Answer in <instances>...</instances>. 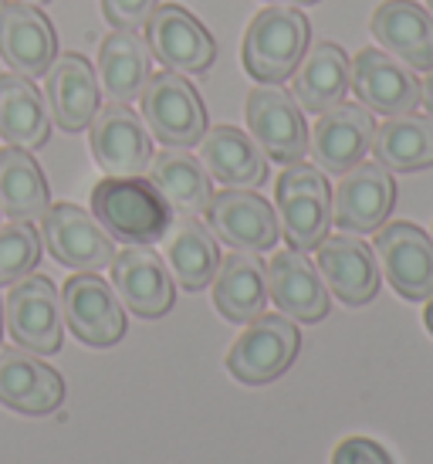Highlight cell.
<instances>
[{"label": "cell", "mask_w": 433, "mask_h": 464, "mask_svg": "<svg viewBox=\"0 0 433 464\" xmlns=\"http://www.w3.org/2000/svg\"><path fill=\"white\" fill-rule=\"evenodd\" d=\"M91 214L112 241L149 245L163 241L173 224V210L159 190L142 177H105L91 187Z\"/></svg>", "instance_id": "cell-1"}, {"label": "cell", "mask_w": 433, "mask_h": 464, "mask_svg": "<svg viewBox=\"0 0 433 464\" xmlns=\"http://www.w3.org/2000/svg\"><path fill=\"white\" fill-rule=\"evenodd\" d=\"M278 231L298 251H312L329 237L332 227V187L325 173L312 163H288L274 183Z\"/></svg>", "instance_id": "cell-2"}, {"label": "cell", "mask_w": 433, "mask_h": 464, "mask_svg": "<svg viewBox=\"0 0 433 464\" xmlns=\"http://www.w3.org/2000/svg\"><path fill=\"white\" fill-rule=\"evenodd\" d=\"M308 48V21L292 4H271L247 24L244 68L255 82L278 85L294 75Z\"/></svg>", "instance_id": "cell-3"}, {"label": "cell", "mask_w": 433, "mask_h": 464, "mask_svg": "<svg viewBox=\"0 0 433 464\" xmlns=\"http://www.w3.org/2000/svg\"><path fill=\"white\" fill-rule=\"evenodd\" d=\"M142 122L153 140L163 146L190 150L204 140L207 132V109L200 102V92L183 72H156L149 75L146 89L140 92Z\"/></svg>", "instance_id": "cell-4"}, {"label": "cell", "mask_w": 433, "mask_h": 464, "mask_svg": "<svg viewBox=\"0 0 433 464\" xmlns=\"http://www.w3.org/2000/svg\"><path fill=\"white\" fill-rule=\"evenodd\" d=\"M298 349H302V335L292 319L281 312H271V315L261 312L230 346L227 370L234 380H241L247 387H261L292 370Z\"/></svg>", "instance_id": "cell-5"}, {"label": "cell", "mask_w": 433, "mask_h": 464, "mask_svg": "<svg viewBox=\"0 0 433 464\" xmlns=\"http://www.w3.org/2000/svg\"><path fill=\"white\" fill-rule=\"evenodd\" d=\"M58 295H62V319L68 323L78 343L109 349L126 335L122 302H119L112 285L99 278V271L72 275Z\"/></svg>", "instance_id": "cell-6"}, {"label": "cell", "mask_w": 433, "mask_h": 464, "mask_svg": "<svg viewBox=\"0 0 433 464\" xmlns=\"http://www.w3.org/2000/svg\"><path fill=\"white\" fill-rule=\"evenodd\" d=\"M4 325L21 349L52 356L62 349V295L48 275H27L11 285L4 302Z\"/></svg>", "instance_id": "cell-7"}, {"label": "cell", "mask_w": 433, "mask_h": 464, "mask_svg": "<svg viewBox=\"0 0 433 464\" xmlns=\"http://www.w3.org/2000/svg\"><path fill=\"white\" fill-rule=\"evenodd\" d=\"M89 146L109 177H142L153 163V136L129 102H105L89 122Z\"/></svg>", "instance_id": "cell-8"}, {"label": "cell", "mask_w": 433, "mask_h": 464, "mask_svg": "<svg viewBox=\"0 0 433 464\" xmlns=\"http://www.w3.org/2000/svg\"><path fill=\"white\" fill-rule=\"evenodd\" d=\"M41 237L52 258L75 271H102L115 258V241L109 237L91 210L78 204H52L41 218Z\"/></svg>", "instance_id": "cell-9"}, {"label": "cell", "mask_w": 433, "mask_h": 464, "mask_svg": "<svg viewBox=\"0 0 433 464\" xmlns=\"http://www.w3.org/2000/svg\"><path fill=\"white\" fill-rule=\"evenodd\" d=\"M207 227L216 241H224L234 251H271L278 245V214L257 190H237L227 187L210 197L207 204Z\"/></svg>", "instance_id": "cell-10"}, {"label": "cell", "mask_w": 433, "mask_h": 464, "mask_svg": "<svg viewBox=\"0 0 433 464\" xmlns=\"http://www.w3.org/2000/svg\"><path fill=\"white\" fill-rule=\"evenodd\" d=\"M247 130L261 153L278 163H298L308 153L302 105L278 85H255L247 95Z\"/></svg>", "instance_id": "cell-11"}, {"label": "cell", "mask_w": 433, "mask_h": 464, "mask_svg": "<svg viewBox=\"0 0 433 464\" xmlns=\"http://www.w3.org/2000/svg\"><path fill=\"white\" fill-rule=\"evenodd\" d=\"M396 183L393 173L380 163H356L339 173V187L332 194V224L349 234L380 231L393 214Z\"/></svg>", "instance_id": "cell-12"}, {"label": "cell", "mask_w": 433, "mask_h": 464, "mask_svg": "<svg viewBox=\"0 0 433 464\" xmlns=\"http://www.w3.org/2000/svg\"><path fill=\"white\" fill-rule=\"evenodd\" d=\"M376 261L386 282L409 302L433 295V237L409 220H393L376 231Z\"/></svg>", "instance_id": "cell-13"}, {"label": "cell", "mask_w": 433, "mask_h": 464, "mask_svg": "<svg viewBox=\"0 0 433 464\" xmlns=\"http://www.w3.org/2000/svg\"><path fill=\"white\" fill-rule=\"evenodd\" d=\"M146 44L156 62H163L169 72H183V75H204L216 58L210 31L179 4H163L149 14Z\"/></svg>", "instance_id": "cell-14"}, {"label": "cell", "mask_w": 433, "mask_h": 464, "mask_svg": "<svg viewBox=\"0 0 433 464\" xmlns=\"http://www.w3.org/2000/svg\"><path fill=\"white\" fill-rule=\"evenodd\" d=\"M112 288L119 302L140 319H163L177 302V282L163 258L149 245H132L115 251Z\"/></svg>", "instance_id": "cell-15"}, {"label": "cell", "mask_w": 433, "mask_h": 464, "mask_svg": "<svg viewBox=\"0 0 433 464\" xmlns=\"http://www.w3.org/2000/svg\"><path fill=\"white\" fill-rule=\"evenodd\" d=\"M349 89H356L359 102L370 112H380L386 119L407 116L420 105V78L413 75V68L380 48H362L352 58Z\"/></svg>", "instance_id": "cell-16"}, {"label": "cell", "mask_w": 433, "mask_h": 464, "mask_svg": "<svg viewBox=\"0 0 433 464\" xmlns=\"http://www.w3.org/2000/svg\"><path fill=\"white\" fill-rule=\"evenodd\" d=\"M44 102L52 122L64 132L89 130L95 112L102 109V85L85 54H58L44 72Z\"/></svg>", "instance_id": "cell-17"}, {"label": "cell", "mask_w": 433, "mask_h": 464, "mask_svg": "<svg viewBox=\"0 0 433 464\" xmlns=\"http://www.w3.org/2000/svg\"><path fill=\"white\" fill-rule=\"evenodd\" d=\"M372 132H376V122L366 105L339 102L335 109L322 112L308 136L315 167L322 173H335V177L352 169L372 150Z\"/></svg>", "instance_id": "cell-18"}, {"label": "cell", "mask_w": 433, "mask_h": 464, "mask_svg": "<svg viewBox=\"0 0 433 464\" xmlns=\"http://www.w3.org/2000/svg\"><path fill=\"white\" fill-rule=\"evenodd\" d=\"M0 58L14 75L38 78L58 58V34L48 14L31 4H4L0 7Z\"/></svg>", "instance_id": "cell-19"}, {"label": "cell", "mask_w": 433, "mask_h": 464, "mask_svg": "<svg viewBox=\"0 0 433 464\" xmlns=\"http://www.w3.org/2000/svg\"><path fill=\"white\" fill-rule=\"evenodd\" d=\"M0 403L27 417L54 413L64 403V380L31 349H0Z\"/></svg>", "instance_id": "cell-20"}, {"label": "cell", "mask_w": 433, "mask_h": 464, "mask_svg": "<svg viewBox=\"0 0 433 464\" xmlns=\"http://www.w3.org/2000/svg\"><path fill=\"white\" fill-rule=\"evenodd\" d=\"M319 268L322 282L332 295L345 302V305H366L380 292V268H376V255L366 241H359L352 234H332L319 245Z\"/></svg>", "instance_id": "cell-21"}, {"label": "cell", "mask_w": 433, "mask_h": 464, "mask_svg": "<svg viewBox=\"0 0 433 464\" xmlns=\"http://www.w3.org/2000/svg\"><path fill=\"white\" fill-rule=\"evenodd\" d=\"M268 298H274L281 315L298 323H322L332 309L319 268L298 247H284L268 261Z\"/></svg>", "instance_id": "cell-22"}, {"label": "cell", "mask_w": 433, "mask_h": 464, "mask_svg": "<svg viewBox=\"0 0 433 464\" xmlns=\"http://www.w3.org/2000/svg\"><path fill=\"white\" fill-rule=\"evenodd\" d=\"M372 38L386 54L403 62L413 72L433 68V14H427L417 0H386L372 14Z\"/></svg>", "instance_id": "cell-23"}, {"label": "cell", "mask_w": 433, "mask_h": 464, "mask_svg": "<svg viewBox=\"0 0 433 464\" xmlns=\"http://www.w3.org/2000/svg\"><path fill=\"white\" fill-rule=\"evenodd\" d=\"M200 146V163L207 167L210 180L224 183V187H237V190H257L268 180V156L261 153L251 136L234 126H214L204 132Z\"/></svg>", "instance_id": "cell-24"}, {"label": "cell", "mask_w": 433, "mask_h": 464, "mask_svg": "<svg viewBox=\"0 0 433 464\" xmlns=\"http://www.w3.org/2000/svg\"><path fill=\"white\" fill-rule=\"evenodd\" d=\"M214 305L227 323H251L268 305V265L255 251L220 258L214 275Z\"/></svg>", "instance_id": "cell-25"}, {"label": "cell", "mask_w": 433, "mask_h": 464, "mask_svg": "<svg viewBox=\"0 0 433 464\" xmlns=\"http://www.w3.org/2000/svg\"><path fill=\"white\" fill-rule=\"evenodd\" d=\"M163 258L173 282L183 292H204L214 282L220 265V247L210 227H204L197 218H177L163 234Z\"/></svg>", "instance_id": "cell-26"}, {"label": "cell", "mask_w": 433, "mask_h": 464, "mask_svg": "<svg viewBox=\"0 0 433 464\" xmlns=\"http://www.w3.org/2000/svg\"><path fill=\"white\" fill-rule=\"evenodd\" d=\"M294 102L302 112H329L339 102H345L349 92V58L335 41H315L305 48L302 62L294 68Z\"/></svg>", "instance_id": "cell-27"}, {"label": "cell", "mask_w": 433, "mask_h": 464, "mask_svg": "<svg viewBox=\"0 0 433 464\" xmlns=\"http://www.w3.org/2000/svg\"><path fill=\"white\" fill-rule=\"evenodd\" d=\"M149 183L159 190L169 210H179L187 218L204 214L210 197H214V183H210L207 167L190 150H179V146H166V150L153 153Z\"/></svg>", "instance_id": "cell-28"}, {"label": "cell", "mask_w": 433, "mask_h": 464, "mask_svg": "<svg viewBox=\"0 0 433 464\" xmlns=\"http://www.w3.org/2000/svg\"><path fill=\"white\" fill-rule=\"evenodd\" d=\"M0 136L7 146L38 150L52 136V112L34 82L24 75H0Z\"/></svg>", "instance_id": "cell-29"}, {"label": "cell", "mask_w": 433, "mask_h": 464, "mask_svg": "<svg viewBox=\"0 0 433 464\" xmlns=\"http://www.w3.org/2000/svg\"><path fill=\"white\" fill-rule=\"evenodd\" d=\"M153 75V54L146 38L136 31H112L99 48V85L109 102H132L140 99L146 82Z\"/></svg>", "instance_id": "cell-30"}, {"label": "cell", "mask_w": 433, "mask_h": 464, "mask_svg": "<svg viewBox=\"0 0 433 464\" xmlns=\"http://www.w3.org/2000/svg\"><path fill=\"white\" fill-rule=\"evenodd\" d=\"M48 207L52 190L38 160L21 146L0 150V214L11 220H41Z\"/></svg>", "instance_id": "cell-31"}, {"label": "cell", "mask_w": 433, "mask_h": 464, "mask_svg": "<svg viewBox=\"0 0 433 464\" xmlns=\"http://www.w3.org/2000/svg\"><path fill=\"white\" fill-rule=\"evenodd\" d=\"M372 156L390 173L433 167V116H393L372 132Z\"/></svg>", "instance_id": "cell-32"}, {"label": "cell", "mask_w": 433, "mask_h": 464, "mask_svg": "<svg viewBox=\"0 0 433 464\" xmlns=\"http://www.w3.org/2000/svg\"><path fill=\"white\" fill-rule=\"evenodd\" d=\"M41 261V234L31 220H11L0 227V285L27 278Z\"/></svg>", "instance_id": "cell-33"}, {"label": "cell", "mask_w": 433, "mask_h": 464, "mask_svg": "<svg viewBox=\"0 0 433 464\" xmlns=\"http://www.w3.org/2000/svg\"><path fill=\"white\" fill-rule=\"evenodd\" d=\"M159 7V0H102V14L105 21L115 27V31H136V27H146L149 14Z\"/></svg>", "instance_id": "cell-34"}, {"label": "cell", "mask_w": 433, "mask_h": 464, "mask_svg": "<svg viewBox=\"0 0 433 464\" xmlns=\"http://www.w3.org/2000/svg\"><path fill=\"white\" fill-rule=\"evenodd\" d=\"M332 464H396L393 454L372 438H345L332 451Z\"/></svg>", "instance_id": "cell-35"}, {"label": "cell", "mask_w": 433, "mask_h": 464, "mask_svg": "<svg viewBox=\"0 0 433 464\" xmlns=\"http://www.w3.org/2000/svg\"><path fill=\"white\" fill-rule=\"evenodd\" d=\"M420 102L430 109V116H433V68L423 75V82H420Z\"/></svg>", "instance_id": "cell-36"}, {"label": "cell", "mask_w": 433, "mask_h": 464, "mask_svg": "<svg viewBox=\"0 0 433 464\" xmlns=\"http://www.w3.org/2000/svg\"><path fill=\"white\" fill-rule=\"evenodd\" d=\"M423 323H427V329H430V335H433V295L427 298V312H423Z\"/></svg>", "instance_id": "cell-37"}, {"label": "cell", "mask_w": 433, "mask_h": 464, "mask_svg": "<svg viewBox=\"0 0 433 464\" xmlns=\"http://www.w3.org/2000/svg\"><path fill=\"white\" fill-rule=\"evenodd\" d=\"M271 4H319V0H271Z\"/></svg>", "instance_id": "cell-38"}, {"label": "cell", "mask_w": 433, "mask_h": 464, "mask_svg": "<svg viewBox=\"0 0 433 464\" xmlns=\"http://www.w3.org/2000/svg\"><path fill=\"white\" fill-rule=\"evenodd\" d=\"M17 4H31V7H41V4H48V0H17Z\"/></svg>", "instance_id": "cell-39"}, {"label": "cell", "mask_w": 433, "mask_h": 464, "mask_svg": "<svg viewBox=\"0 0 433 464\" xmlns=\"http://www.w3.org/2000/svg\"><path fill=\"white\" fill-rule=\"evenodd\" d=\"M0 333H4V302H0Z\"/></svg>", "instance_id": "cell-40"}, {"label": "cell", "mask_w": 433, "mask_h": 464, "mask_svg": "<svg viewBox=\"0 0 433 464\" xmlns=\"http://www.w3.org/2000/svg\"><path fill=\"white\" fill-rule=\"evenodd\" d=\"M427 4H430V11H433V0H427Z\"/></svg>", "instance_id": "cell-41"}, {"label": "cell", "mask_w": 433, "mask_h": 464, "mask_svg": "<svg viewBox=\"0 0 433 464\" xmlns=\"http://www.w3.org/2000/svg\"><path fill=\"white\" fill-rule=\"evenodd\" d=\"M0 7H4V0H0Z\"/></svg>", "instance_id": "cell-42"}]
</instances>
